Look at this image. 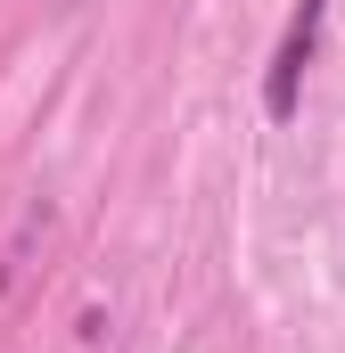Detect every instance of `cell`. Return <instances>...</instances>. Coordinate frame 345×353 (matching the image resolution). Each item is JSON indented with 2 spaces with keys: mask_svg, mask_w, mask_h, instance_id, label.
I'll list each match as a JSON object with an SVG mask.
<instances>
[{
  "mask_svg": "<svg viewBox=\"0 0 345 353\" xmlns=\"http://www.w3.org/2000/svg\"><path fill=\"white\" fill-rule=\"evenodd\" d=\"M321 17H329V0H296L279 50H271V66H263V115H271V123H296V107H304V66H313V50H321Z\"/></svg>",
  "mask_w": 345,
  "mask_h": 353,
  "instance_id": "obj_1",
  "label": "cell"
}]
</instances>
